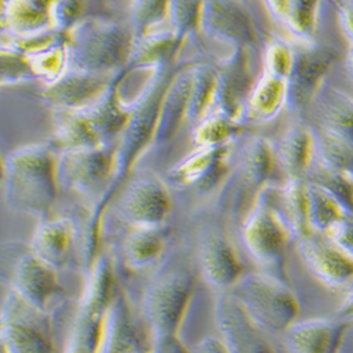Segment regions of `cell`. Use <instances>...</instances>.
<instances>
[{
  "label": "cell",
  "mask_w": 353,
  "mask_h": 353,
  "mask_svg": "<svg viewBox=\"0 0 353 353\" xmlns=\"http://www.w3.org/2000/svg\"><path fill=\"white\" fill-rule=\"evenodd\" d=\"M195 284L194 272L180 264L161 273L147 288L143 314L152 335V343L180 338Z\"/></svg>",
  "instance_id": "obj_1"
},
{
  "label": "cell",
  "mask_w": 353,
  "mask_h": 353,
  "mask_svg": "<svg viewBox=\"0 0 353 353\" xmlns=\"http://www.w3.org/2000/svg\"><path fill=\"white\" fill-rule=\"evenodd\" d=\"M5 194L13 210L46 216L55 199V168L48 152L32 147L10 156L5 167Z\"/></svg>",
  "instance_id": "obj_2"
},
{
  "label": "cell",
  "mask_w": 353,
  "mask_h": 353,
  "mask_svg": "<svg viewBox=\"0 0 353 353\" xmlns=\"http://www.w3.org/2000/svg\"><path fill=\"white\" fill-rule=\"evenodd\" d=\"M228 292L260 328L272 332H285L300 314L290 284L268 273L243 274Z\"/></svg>",
  "instance_id": "obj_3"
},
{
  "label": "cell",
  "mask_w": 353,
  "mask_h": 353,
  "mask_svg": "<svg viewBox=\"0 0 353 353\" xmlns=\"http://www.w3.org/2000/svg\"><path fill=\"white\" fill-rule=\"evenodd\" d=\"M242 241L263 273L288 283L287 252L294 239L264 194L243 219Z\"/></svg>",
  "instance_id": "obj_4"
},
{
  "label": "cell",
  "mask_w": 353,
  "mask_h": 353,
  "mask_svg": "<svg viewBox=\"0 0 353 353\" xmlns=\"http://www.w3.org/2000/svg\"><path fill=\"white\" fill-rule=\"evenodd\" d=\"M117 291L110 259L98 254L91 264L65 353H97L102 318Z\"/></svg>",
  "instance_id": "obj_5"
},
{
  "label": "cell",
  "mask_w": 353,
  "mask_h": 353,
  "mask_svg": "<svg viewBox=\"0 0 353 353\" xmlns=\"http://www.w3.org/2000/svg\"><path fill=\"white\" fill-rule=\"evenodd\" d=\"M2 349L6 353H54L50 318L10 291L0 321Z\"/></svg>",
  "instance_id": "obj_6"
},
{
  "label": "cell",
  "mask_w": 353,
  "mask_h": 353,
  "mask_svg": "<svg viewBox=\"0 0 353 353\" xmlns=\"http://www.w3.org/2000/svg\"><path fill=\"white\" fill-rule=\"evenodd\" d=\"M215 318L228 353H276L257 323L229 292H218Z\"/></svg>",
  "instance_id": "obj_7"
},
{
  "label": "cell",
  "mask_w": 353,
  "mask_h": 353,
  "mask_svg": "<svg viewBox=\"0 0 353 353\" xmlns=\"http://www.w3.org/2000/svg\"><path fill=\"white\" fill-rule=\"evenodd\" d=\"M296 242L301 260L319 283L341 288L353 281V259L325 233L312 230Z\"/></svg>",
  "instance_id": "obj_8"
},
{
  "label": "cell",
  "mask_w": 353,
  "mask_h": 353,
  "mask_svg": "<svg viewBox=\"0 0 353 353\" xmlns=\"http://www.w3.org/2000/svg\"><path fill=\"white\" fill-rule=\"evenodd\" d=\"M57 272L32 252H28L16 264L12 291L26 304L47 314L50 305L63 294Z\"/></svg>",
  "instance_id": "obj_9"
},
{
  "label": "cell",
  "mask_w": 353,
  "mask_h": 353,
  "mask_svg": "<svg viewBox=\"0 0 353 353\" xmlns=\"http://www.w3.org/2000/svg\"><path fill=\"white\" fill-rule=\"evenodd\" d=\"M352 322L341 318L296 321L285 331L288 353H339Z\"/></svg>",
  "instance_id": "obj_10"
},
{
  "label": "cell",
  "mask_w": 353,
  "mask_h": 353,
  "mask_svg": "<svg viewBox=\"0 0 353 353\" xmlns=\"http://www.w3.org/2000/svg\"><path fill=\"white\" fill-rule=\"evenodd\" d=\"M198 263L205 283L218 292L230 291L245 274L236 252L222 234L202 238L198 248Z\"/></svg>",
  "instance_id": "obj_11"
},
{
  "label": "cell",
  "mask_w": 353,
  "mask_h": 353,
  "mask_svg": "<svg viewBox=\"0 0 353 353\" xmlns=\"http://www.w3.org/2000/svg\"><path fill=\"white\" fill-rule=\"evenodd\" d=\"M140 336L130 310V304L122 291H117L108 305L99 331L97 353H140Z\"/></svg>",
  "instance_id": "obj_12"
},
{
  "label": "cell",
  "mask_w": 353,
  "mask_h": 353,
  "mask_svg": "<svg viewBox=\"0 0 353 353\" xmlns=\"http://www.w3.org/2000/svg\"><path fill=\"white\" fill-rule=\"evenodd\" d=\"M170 198L157 180H141L125 195L121 212L133 228H160L170 214Z\"/></svg>",
  "instance_id": "obj_13"
},
{
  "label": "cell",
  "mask_w": 353,
  "mask_h": 353,
  "mask_svg": "<svg viewBox=\"0 0 353 353\" xmlns=\"http://www.w3.org/2000/svg\"><path fill=\"white\" fill-rule=\"evenodd\" d=\"M336 57V51L331 47H312L296 57L288 78V97L294 105L304 106L311 101Z\"/></svg>",
  "instance_id": "obj_14"
},
{
  "label": "cell",
  "mask_w": 353,
  "mask_h": 353,
  "mask_svg": "<svg viewBox=\"0 0 353 353\" xmlns=\"http://www.w3.org/2000/svg\"><path fill=\"white\" fill-rule=\"evenodd\" d=\"M75 228L68 218L47 219L36 229L30 252L55 270L63 269L71 254Z\"/></svg>",
  "instance_id": "obj_15"
},
{
  "label": "cell",
  "mask_w": 353,
  "mask_h": 353,
  "mask_svg": "<svg viewBox=\"0 0 353 353\" xmlns=\"http://www.w3.org/2000/svg\"><path fill=\"white\" fill-rule=\"evenodd\" d=\"M110 157L99 150L77 149L68 153L60 165V176L65 185L82 192L99 187L110 171Z\"/></svg>",
  "instance_id": "obj_16"
},
{
  "label": "cell",
  "mask_w": 353,
  "mask_h": 353,
  "mask_svg": "<svg viewBox=\"0 0 353 353\" xmlns=\"http://www.w3.org/2000/svg\"><path fill=\"white\" fill-rule=\"evenodd\" d=\"M266 198L269 201L268 195ZM277 203L279 207H276L274 203L270 202L272 207L276 210V212L280 215V218L288 228L294 241H297L305 236L307 233L312 232L310 226L307 180H288L287 185L279 194Z\"/></svg>",
  "instance_id": "obj_17"
},
{
  "label": "cell",
  "mask_w": 353,
  "mask_h": 353,
  "mask_svg": "<svg viewBox=\"0 0 353 353\" xmlns=\"http://www.w3.org/2000/svg\"><path fill=\"white\" fill-rule=\"evenodd\" d=\"M315 136L305 128H292L281 140L279 160L288 175V180H307L315 161Z\"/></svg>",
  "instance_id": "obj_18"
},
{
  "label": "cell",
  "mask_w": 353,
  "mask_h": 353,
  "mask_svg": "<svg viewBox=\"0 0 353 353\" xmlns=\"http://www.w3.org/2000/svg\"><path fill=\"white\" fill-rule=\"evenodd\" d=\"M165 238L160 228H133L123 242L126 266L134 272L149 269L160 260Z\"/></svg>",
  "instance_id": "obj_19"
},
{
  "label": "cell",
  "mask_w": 353,
  "mask_h": 353,
  "mask_svg": "<svg viewBox=\"0 0 353 353\" xmlns=\"http://www.w3.org/2000/svg\"><path fill=\"white\" fill-rule=\"evenodd\" d=\"M321 109L322 129L353 147V99L332 88L323 95Z\"/></svg>",
  "instance_id": "obj_20"
},
{
  "label": "cell",
  "mask_w": 353,
  "mask_h": 353,
  "mask_svg": "<svg viewBox=\"0 0 353 353\" xmlns=\"http://www.w3.org/2000/svg\"><path fill=\"white\" fill-rule=\"evenodd\" d=\"M307 181L330 192L339 202L345 212L353 216V183L343 174L323 164L318 159L314 161L307 175Z\"/></svg>",
  "instance_id": "obj_21"
},
{
  "label": "cell",
  "mask_w": 353,
  "mask_h": 353,
  "mask_svg": "<svg viewBox=\"0 0 353 353\" xmlns=\"http://www.w3.org/2000/svg\"><path fill=\"white\" fill-rule=\"evenodd\" d=\"M308 210L311 230L327 233L338 221L347 214L339 202L323 188L308 183Z\"/></svg>",
  "instance_id": "obj_22"
},
{
  "label": "cell",
  "mask_w": 353,
  "mask_h": 353,
  "mask_svg": "<svg viewBox=\"0 0 353 353\" xmlns=\"http://www.w3.org/2000/svg\"><path fill=\"white\" fill-rule=\"evenodd\" d=\"M315 144L318 159L353 183V147L323 129L315 136Z\"/></svg>",
  "instance_id": "obj_23"
},
{
  "label": "cell",
  "mask_w": 353,
  "mask_h": 353,
  "mask_svg": "<svg viewBox=\"0 0 353 353\" xmlns=\"http://www.w3.org/2000/svg\"><path fill=\"white\" fill-rule=\"evenodd\" d=\"M288 94L287 79L266 74L259 83L253 97V108L260 117L269 119L274 116Z\"/></svg>",
  "instance_id": "obj_24"
},
{
  "label": "cell",
  "mask_w": 353,
  "mask_h": 353,
  "mask_svg": "<svg viewBox=\"0 0 353 353\" xmlns=\"http://www.w3.org/2000/svg\"><path fill=\"white\" fill-rule=\"evenodd\" d=\"M216 163V152L214 149H205L176 165L172 171V180L181 185L199 183L215 168Z\"/></svg>",
  "instance_id": "obj_25"
},
{
  "label": "cell",
  "mask_w": 353,
  "mask_h": 353,
  "mask_svg": "<svg viewBox=\"0 0 353 353\" xmlns=\"http://www.w3.org/2000/svg\"><path fill=\"white\" fill-rule=\"evenodd\" d=\"M296 55L281 43L273 44L268 51V74L288 79L294 67Z\"/></svg>",
  "instance_id": "obj_26"
},
{
  "label": "cell",
  "mask_w": 353,
  "mask_h": 353,
  "mask_svg": "<svg viewBox=\"0 0 353 353\" xmlns=\"http://www.w3.org/2000/svg\"><path fill=\"white\" fill-rule=\"evenodd\" d=\"M325 234L347 256L353 259V216L352 215L343 216Z\"/></svg>",
  "instance_id": "obj_27"
},
{
  "label": "cell",
  "mask_w": 353,
  "mask_h": 353,
  "mask_svg": "<svg viewBox=\"0 0 353 353\" xmlns=\"http://www.w3.org/2000/svg\"><path fill=\"white\" fill-rule=\"evenodd\" d=\"M190 353H228V350L222 339L207 336L201 339L192 349H190Z\"/></svg>",
  "instance_id": "obj_28"
},
{
  "label": "cell",
  "mask_w": 353,
  "mask_h": 353,
  "mask_svg": "<svg viewBox=\"0 0 353 353\" xmlns=\"http://www.w3.org/2000/svg\"><path fill=\"white\" fill-rule=\"evenodd\" d=\"M341 23L343 27V32L349 39L350 44L353 43V0H347L341 8Z\"/></svg>",
  "instance_id": "obj_29"
},
{
  "label": "cell",
  "mask_w": 353,
  "mask_h": 353,
  "mask_svg": "<svg viewBox=\"0 0 353 353\" xmlns=\"http://www.w3.org/2000/svg\"><path fill=\"white\" fill-rule=\"evenodd\" d=\"M335 316L353 323V281L349 284L347 292L345 294V299L338 305Z\"/></svg>",
  "instance_id": "obj_30"
},
{
  "label": "cell",
  "mask_w": 353,
  "mask_h": 353,
  "mask_svg": "<svg viewBox=\"0 0 353 353\" xmlns=\"http://www.w3.org/2000/svg\"><path fill=\"white\" fill-rule=\"evenodd\" d=\"M346 65H347V71H349L350 77L353 78V43L350 44V48H349V52H347Z\"/></svg>",
  "instance_id": "obj_31"
},
{
  "label": "cell",
  "mask_w": 353,
  "mask_h": 353,
  "mask_svg": "<svg viewBox=\"0 0 353 353\" xmlns=\"http://www.w3.org/2000/svg\"><path fill=\"white\" fill-rule=\"evenodd\" d=\"M2 353H6V352H5V350H3V349H2Z\"/></svg>",
  "instance_id": "obj_32"
},
{
  "label": "cell",
  "mask_w": 353,
  "mask_h": 353,
  "mask_svg": "<svg viewBox=\"0 0 353 353\" xmlns=\"http://www.w3.org/2000/svg\"><path fill=\"white\" fill-rule=\"evenodd\" d=\"M140 353H144V352H140Z\"/></svg>",
  "instance_id": "obj_33"
}]
</instances>
